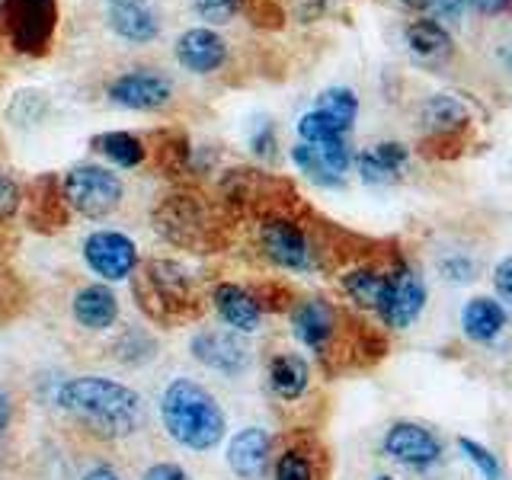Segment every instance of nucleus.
<instances>
[{
	"label": "nucleus",
	"instance_id": "obj_13",
	"mask_svg": "<svg viewBox=\"0 0 512 480\" xmlns=\"http://www.w3.org/2000/svg\"><path fill=\"white\" fill-rule=\"evenodd\" d=\"M192 356L221 375H240L250 362V349L237 330H199L192 336Z\"/></svg>",
	"mask_w": 512,
	"mask_h": 480
},
{
	"label": "nucleus",
	"instance_id": "obj_1",
	"mask_svg": "<svg viewBox=\"0 0 512 480\" xmlns=\"http://www.w3.org/2000/svg\"><path fill=\"white\" fill-rule=\"evenodd\" d=\"M55 404L100 439H125L144 426L141 394L103 375H77L61 381Z\"/></svg>",
	"mask_w": 512,
	"mask_h": 480
},
{
	"label": "nucleus",
	"instance_id": "obj_29",
	"mask_svg": "<svg viewBox=\"0 0 512 480\" xmlns=\"http://www.w3.org/2000/svg\"><path fill=\"white\" fill-rule=\"evenodd\" d=\"M298 135H301V141H308V144H320V141L343 138L346 132L327 116V112L311 109V112H304V116L298 119Z\"/></svg>",
	"mask_w": 512,
	"mask_h": 480
},
{
	"label": "nucleus",
	"instance_id": "obj_6",
	"mask_svg": "<svg viewBox=\"0 0 512 480\" xmlns=\"http://www.w3.org/2000/svg\"><path fill=\"white\" fill-rule=\"evenodd\" d=\"M7 39L20 55H45L58 29V0H4L0 4Z\"/></svg>",
	"mask_w": 512,
	"mask_h": 480
},
{
	"label": "nucleus",
	"instance_id": "obj_45",
	"mask_svg": "<svg viewBox=\"0 0 512 480\" xmlns=\"http://www.w3.org/2000/svg\"><path fill=\"white\" fill-rule=\"evenodd\" d=\"M404 7H413V10H429V4L432 0H400Z\"/></svg>",
	"mask_w": 512,
	"mask_h": 480
},
{
	"label": "nucleus",
	"instance_id": "obj_17",
	"mask_svg": "<svg viewBox=\"0 0 512 480\" xmlns=\"http://www.w3.org/2000/svg\"><path fill=\"white\" fill-rule=\"evenodd\" d=\"M176 61L192 74H212L228 61V45L215 29H186L176 39Z\"/></svg>",
	"mask_w": 512,
	"mask_h": 480
},
{
	"label": "nucleus",
	"instance_id": "obj_10",
	"mask_svg": "<svg viewBox=\"0 0 512 480\" xmlns=\"http://www.w3.org/2000/svg\"><path fill=\"white\" fill-rule=\"evenodd\" d=\"M426 308V285L420 279V272L407 263H397L391 272V285H388V295H384L381 304V320L384 327L391 330H407L416 317L423 314Z\"/></svg>",
	"mask_w": 512,
	"mask_h": 480
},
{
	"label": "nucleus",
	"instance_id": "obj_27",
	"mask_svg": "<svg viewBox=\"0 0 512 480\" xmlns=\"http://www.w3.org/2000/svg\"><path fill=\"white\" fill-rule=\"evenodd\" d=\"M407 45L420 61H439L452 52V39L439 20H416L407 26Z\"/></svg>",
	"mask_w": 512,
	"mask_h": 480
},
{
	"label": "nucleus",
	"instance_id": "obj_31",
	"mask_svg": "<svg viewBox=\"0 0 512 480\" xmlns=\"http://www.w3.org/2000/svg\"><path fill=\"white\" fill-rule=\"evenodd\" d=\"M458 448H461L464 455H468V461L480 471V477H484V480H503V464H500V458H496L487 445H480L474 439H458Z\"/></svg>",
	"mask_w": 512,
	"mask_h": 480
},
{
	"label": "nucleus",
	"instance_id": "obj_4",
	"mask_svg": "<svg viewBox=\"0 0 512 480\" xmlns=\"http://www.w3.org/2000/svg\"><path fill=\"white\" fill-rule=\"evenodd\" d=\"M154 228L164 234L170 244L212 253L224 244L221 218L212 205H208L199 192H170L164 202L154 208Z\"/></svg>",
	"mask_w": 512,
	"mask_h": 480
},
{
	"label": "nucleus",
	"instance_id": "obj_19",
	"mask_svg": "<svg viewBox=\"0 0 512 480\" xmlns=\"http://www.w3.org/2000/svg\"><path fill=\"white\" fill-rule=\"evenodd\" d=\"M269 391L285 404H295L311 388V365L298 352H276L266 365Z\"/></svg>",
	"mask_w": 512,
	"mask_h": 480
},
{
	"label": "nucleus",
	"instance_id": "obj_8",
	"mask_svg": "<svg viewBox=\"0 0 512 480\" xmlns=\"http://www.w3.org/2000/svg\"><path fill=\"white\" fill-rule=\"evenodd\" d=\"M84 260L103 282H122L135 276L141 263L135 240L122 231H93L84 240Z\"/></svg>",
	"mask_w": 512,
	"mask_h": 480
},
{
	"label": "nucleus",
	"instance_id": "obj_5",
	"mask_svg": "<svg viewBox=\"0 0 512 480\" xmlns=\"http://www.w3.org/2000/svg\"><path fill=\"white\" fill-rule=\"evenodd\" d=\"M256 240H260L263 256L279 269L288 272H314L320 266L317 260V247L311 234L301 228V221H295L288 212L279 215H266L260 218V231H256Z\"/></svg>",
	"mask_w": 512,
	"mask_h": 480
},
{
	"label": "nucleus",
	"instance_id": "obj_15",
	"mask_svg": "<svg viewBox=\"0 0 512 480\" xmlns=\"http://www.w3.org/2000/svg\"><path fill=\"white\" fill-rule=\"evenodd\" d=\"M212 304H215V311H218V317L224 320V324H228L231 330H237V333H256L263 324L260 301H256V295L250 292V288L237 285V282L215 285Z\"/></svg>",
	"mask_w": 512,
	"mask_h": 480
},
{
	"label": "nucleus",
	"instance_id": "obj_38",
	"mask_svg": "<svg viewBox=\"0 0 512 480\" xmlns=\"http://www.w3.org/2000/svg\"><path fill=\"white\" fill-rule=\"evenodd\" d=\"M141 480H192L186 468H180V464H173V461H157L151 464L148 471H144Z\"/></svg>",
	"mask_w": 512,
	"mask_h": 480
},
{
	"label": "nucleus",
	"instance_id": "obj_24",
	"mask_svg": "<svg viewBox=\"0 0 512 480\" xmlns=\"http://www.w3.org/2000/svg\"><path fill=\"white\" fill-rule=\"evenodd\" d=\"M407 148L404 144H397V141H381L375 144V148H368L356 157V167H359V176L365 183H394L400 170H404L407 164Z\"/></svg>",
	"mask_w": 512,
	"mask_h": 480
},
{
	"label": "nucleus",
	"instance_id": "obj_32",
	"mask_svg": "<svg viewBox=\"0 0 512 480\" xmlns=\"http://www.w3.org/2000/svg\"><path fill=\"white\" fill-rule=\"evenodd\" d=\"M23 308H26V292H23V285L16 282L13 272L0 269V324H4V320H13Z\"/></svg>",
	"mask_w": 512,
	"mask_h": 480
},
{
	"label": "nucleus",
	"instance_id": "obj_11",
	"mask_svg": "<svg viewBox=\"0 0 512 480\" xmlns=\"http://www.w3.org/2000/svg\"><path fill=\"white\" fill-rule=\"evenodd\" d=\"M292 160L298 164V170L314 180L317 186H343V176L349 170V148L343 138L336 141H320V144H308L301 141L292 148Z\"/></svg>",
	"mask_w": 512,
	"mask_h": 480
},
{
	"label": "nucleus",
	"instance_id": "obj_40",
	"mask_svg": "<svg viewBox=\"0 0 512 480\" xmlns=\"http://www.w3.org/2000/svg\"><path fill=\"white\" fill-rule=\"evenodd\" d=\"M253 154L256 157H276V128L269 122L260 125V132L253 135Z\"/></svg>",
	"mask_w": 512,
	"mask_h": 480
},
{
	"label": "nucleus",
	"instance_id": "obj_26",
	"mask_svg": "<svg viewBox=\"0 0 512 480\" xmlns=\"http://www.w3.org/2000/svg\"><path fill=\"white\" fill-rule=\"evenodd\" d=\"M90 148L96 154H103L109 164L125 167V170L144 164V157H148V148H144V141L138 135H132V132H103V135H93Z\"/></svg>",
	"mask_w": 512,
	"mask_h": 480
},
{
	"label": "nucleus",
	"instance_id": "obj_16",
	"mask_svg": "<svg viewBox=\"0 0 512 480\" xmlns=\"http://www.w3.org/2000/svg\"><path fill=\"white\" fill-rule=\"evenodd\" d=\"M272 458V436L260 426L240 429L228 445V464L240 480H260Z\"/></svg>",
	"mask_w": 512,
	"mask_h": 480
},
{
	"label": "nucleus",
	"instance_id": "obj_42",
	"mask_svg": "<svg viewBox=\"0 0 512 480\" xmlns=\"http://www.w3.org/2000/svg\"><path fill=\"white\" fill-rule=\"evenodd\" d=\"M10 423H13V400L4 388H0V442H4Z\"/></svg>",
	"mask_w": 512,
	"mask_h": 480
},
{
	"label": "nucleus",
	"instance_id": "obj_14",
	"mask_svg": "<svg viewBox=\"0 0 512 480\" xmlns=\"http://www.w3.org/2000/svg\"><path fill=\"white\" fill-rule=\"evenodd\" d=\"M68 218H71V205L64 199V189L58 183V176L45 173L39 180H32L29 186V199H26V221L32 231H42V234H52L68 228Z\"/></svg>",
	"mask_w": 512,
	"mask_h": 480
},
{
	"label": "nucleus",
	"instance_id": "obj_22",
	"mask_svg": "<svg viewBox=\"0 0 512 480\" xmlns=\"http://www.w3.org/2000/svg\"><path fill=\"white\" fill-rule=\"evenodd\" d=\"M506 311L500 301H493L487 295L471 298L468 304L461 308V330L468 340L474 343H493L496 336L506 330Z\"/></svg>",
	"mask_w": 512,
	"mask_h": 480
},
{
	"label": "nucleus",
	"instance_id": "obj_7",
	"mask_svg": "<svg viewBox=\"0 0 512 480\" xmlns=\"http://www.w3.org/2000/svg\"><path fill=\"white\" fill-rule=\"evenodd\" d=\"M64 199H68L71 212L84 215V218H109L116 208L122 205V180L106 167L96 164H77L64 173L61 180Z\"/></svg>",
	"mask_w": 512,
	"mask_h": 480
},
{
	"label": "nucleus",
	"instance_id": "obj_9",
	"mask_svg": "<svg viewBox=\"0 0 512 480\" xmlns=\"http://www.w3.org/2000/svg\"><path fill=\"white\" fill-rule=\"evenodd\" d=\"M384 455L407 468H432L442 458V442L432 429L413 423V420H397L388 426L381 439Z\"/></svg>",
	"mask_w": 512,
	"mask_h": 480
},
{
	"label": "nucleus",
	"instance_id": "obj_12",
	"mask_svg": "<svg viewBox=\"0 0 512 480\" xmlns=\"http://www.w3.org/2000/svg\"><path fill=\"white\" fill-rule=\"evenodd\" d=\"M173 96V84L157 71H128L122 77H116L109 84V100L119 103L125 109H138V112H154L164 109Z\"/></svg>",
	"mask_w": 512,
	"mask_h": 480
},
{
	"label": "nucleus",
	"instance_id": "obj_23",
	"mask_svg": "<svg viewBox=\"0 0 512 480\" xmlns=\"http://www.w3.org/2000/svg\"><path fill=\"white\" fill-rule=\"evenodd\" d=\"M109 26L116 36L128 39V42H151L160 32V20L157 13L141 4V0H122V4L109 7Z\"/></svg>",
	"mask_w": 512,
	"mask_h": 480
},
{
	"label": "nucleus",
	"instance_id": "obj_37",
	"mask_svg": "<svg viewBox=\"0 0 512 480\" xmlns=\"http://www.w3.org/2000/svg\"><path fill=\"white\" fill-rule=\"evenodd\" d=\"M439 269L448 282H471L474 279V263L468 260V256H458V253L445 256V260L439 263Z\"/></svg>",
	"mask_w": 512,
	"mask_h": 480
},
{
	"label": "nucleus",
	"instance_id": "obj_35",
	"mask_svg": "<svg viewBox=\"0 0 512 480\" xmlns=\"http://www.w3.org/2000/svg\"><path fill=\"white\" fill-rule=\"evenodd\" d=\"M240 7H244V0H196L199 16L208 23H215V26L231 23Z\"/></svg>",
	"mask_w": 512,
	"mask_h": 480
},
{
	"label": "nucleus",
	"instance_id": "obj_3",
	"mask_svg": "<svg viewBox=\"0 0 512 480\" xmlns=\"http://www.w3.org/2000/svg\"><path fill=\"white\" fill-rule=\"evenodd\" d=\"M160 420H164L167 436L189 452H208L228 432V420H224V410L215 394L189 378H173L164 388Z\"/></svg>",
	"mask_w": 512,
	"mask_h": 480
},
{
	"label": "nucleus",
	"instance_id": "obj_36",
	"mask_svg": "<svg viewBox=\"0 0 512 480\" xmlns=\"http://www.w3.org/2000/svg\"><path fill=\"white\" fill-rule=\"evenodd\" d=\"M20 202H23L20 186H16V183L10 180V176L0 173V224L10 221V218L16 215V208H20Z\"/></svg>",
	"mask_w": 512,
	"mask_h": 480
},
{
	"label": "nucleus",
	"instance_id": "obj_25",
	"mask_svg": "<svg viewBox=\"0 0 512 480\" xmlns=\"http://www.w3.org/2000/svg\"><path fill=\"white\" fill-rule=\"evenodd\" d=\"M468 119H471L468 106H464L458 96H448V93L432 96V100L426 103V109H423V125L436 138H448V135L461 132V128L468 125Z\"/></svg>",
	"mask_w": 512,
	"mask_h": 480
},
{
	"label": "nucleus",
	"instance_id": "obj_44",
	"mask_svg": "<svg viewBox=\"0 0 512 480\" xmlns=\"http://www.w3.org/2000/svg\"><path fill=\"white\" fill-rule=\"evenodd\" d=\"M471 4H474L480 13H500V10L509 4V0H471Z\"/></svg>",
	"mask_w": 512,
	"mask_h": 480
},
{
	"label": "nucleus",
	"instance_id": "obj_18",
	"mask_svg": "<svg viewBox=\"0 0 512 480\" xmlns=\"http://www.w3.org/2000/svg\"><path fill=\"white\" fill-rule=\"evenodd\" d=\"M394 266H375V263L349 266L340 276V288L346 292V298L356 304V308H362V311H381L384 295H388V285H391Z\"/></svg>",
	"mask_w": 512,
	"mask_h": 480
},
{
	"label": "nucleus",
	"instance_id": "obj_47",
	"mask_svg": "<svg viewBox=\"0 0 512 480\" xmlns=\"http://www.w3.org/2000/svg\"><path fill=\"white\" fill-rule=\"evenodd\" d=\"M112 4H122V0H112Z\"/></svg>",
	"mask_w": 512,
	"mask_h": 480
},
{
	"label": "nucleus",
	"instance_id": "obj_30",
	"mask_svg": "<svg viewBox=\"0 0 512 480\" xmlns=\"http://www.w3.org/2000/svg\"><path fill=\"white\" fill-rule=\"evenodd\" d=\"M157 167L167 176H180L189 167V141L183 135H164L157 148Z\"/></svg>",
	"mask_w": 512,
	"mask_h": 480
},
{
	"label": "nucleus",
	"instance_id": "obj_34",
	"mask_svg": "<svg viewBox=\"0 0 512 480\" xmlns=\"http://www.w3.org/2000/svg\"><path fill=\"white\" fill-rule=\"evenodd\" d=\"M141 346L144 349H154V340L144 330H125L122 336H119V343H116V356L122 359V362H144V359H151L148 352H141Z\"/></svg>",
	"mask_w": 512,
	"mask_h": 480
},
{
	"label": "nucleus",
	"instance_id": "obj_48",
	"mask_svg": "<svg viewBox=\"0 0 512 480\" xmlns=\"http://www.w3.org/2000/svg\"><path fill=\"white\" fill-rule=\"evenodd\" d=\"M509 64H512V55H509Z\"/></svg>",
	"mask_w": 512,
	"mask_h": 480
},
{
	"label": "nucleus",
	"instance_id": "obj_21",
	"mask_svg": "<svg viewBox=\"0 0 512 480\" xmlns=\"http://www.w3.org/2000/svg\"><path fill=\"white\" fill-rule=\"evenodd\" d=\"M276 480H324V452L308 436H298L276 455Z\"/></svg>",
	"mask_w": 512,
	"mask_h": 480
},
{
	"label": "nucleus",
	"instance_id": "obj_33",
	"mask_svg": "<svg viewBox=\"0 0 512 480\" xmlns=\"http://www.w3.org/2000/svg\"><path fill=\"white\" fill-rule=\"evenodd\" d=\"M250 292L256 295V301H260V308H263V314L266 311H292L295 308V295H292V288H285V285H279V282H266V285H260V288H250Z\"/></svg>",
	"mask_w": 512,
	"mask_h": 480
},
{
	"label": "nucleus",
	"instance_id": "obj_20",
	"mask_svg": "<svg viewBox=\"0 0 512 480\" xmlns=\"http://www.w3.org/2000/svg\"><path fill=\"white\" fill-rule=\"evenodd\" d=\"M71 314L87 330H109L119 320V298L109 285H84L71 301Z\"/></svg>",
	"mask_w": 512,
	"mask_h": 480
},
{
	"label": "nucleus",
	"instance_id": "obj_41",
	"mask_svg": "<svg viewBox=\"0 0 512 480\" xmlns=\"http://www.w3.org/2000/svg\"><path fill=\"white\" fill-rule=\"evenodd\" d=\"M464 4H468V0H432L429 10L436 13L439 20H458L461 10H464Z\"/></svg>",
	"mask_w": 512,
	"mask_h": 480
},
{
	"label": "nucleus",
	"instance_id": "obj_28",
	"mask_svg": "<svg viewBox=\"0 0 512 480\" xmlns=\"http://www.w3.org/2000/svg\"><path fill=\"white\" fill-rule=\"evenodd\" d=\"M320 112H327V116L343 128V132H349L352 122H356L359 116V96L352 93L349 87H330L317 96V106Z\"/></svg>",
	"mask_w": 512,
	"mask_h": 480
},
{
	"label": "nucleus",
	"instance_id": "obj_43",
	"mask_svg": "<svg viewBox=\"0 0 512 480\" xmlns=\"http://www.w3.org/2000/svg\"><path fill=\"white\" fill-rule=\"evenodd\" d=\"M80 480H122V477H119L116 471H112L109 464H96V468H90Z\"/></svg>",
	"mask_w": 512,
	"mask_h": 480
},
{
	"label": "nucleus",
	"instance_id": "obj_39",
	"mask_svg": "<svg viewBox=\"0 0 512 480\" xmlns=\"http://www.w3.org/2000/svg\"><path fill=\"white\" fill-rule=\"evenodd\" d=\"M493 288L503 301L512 304V256H506V260L493 269Z\"/></svg>",
	"mask_w": 512,
	"mask_h": 480
},
{
	"label": "nucleus",
	"instance_id": "obj_2",
	"mask_svg": "<svg viewBox=\"0 0 512 480\" xmlns=\"http://www.w3.org/2000/svg\"><path fill=\"white\" fill-rule=\"evenodd\" d=\"M132 295L141 314L157 327H183L199 320L205 311L189 269L176 260H160V256L138 263Z\"/></svg>",
	"mask_w": 512,
	"mask_h": 480
},
{
	"label": "nucleus",
	"instance_id": "obj_46",
	"mask_svg": "<svg viewBox=\"0 0 512 480\" xmlns=\"http://www.w3.org/2000/svg\"><path fill=\"white\" fill-rule=\"evenodd\" d=\"M378 480H391V477H388V474H381V477H378Z\"/></svg>",
	"mask_w": 512,
	"mask_h": 480
}]
</instances>
